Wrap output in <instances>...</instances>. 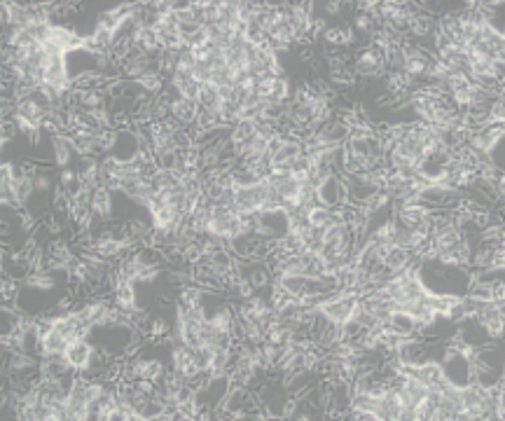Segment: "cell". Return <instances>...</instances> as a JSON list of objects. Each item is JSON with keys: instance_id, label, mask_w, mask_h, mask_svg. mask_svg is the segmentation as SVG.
<instances>
[{"instance_id": "6da1fadb", "label": "cell", "mask_w": 505, "mask_h": 421, "mask_svg": "<svg viewBox=\"0 0 505 421\" xmlns=\"http://www.w3.org/2000/svg\"><path fill=\"white\" fill-rule=\"evenodd\" d=\"M354 70L358 77H384L389 73V66H386V49L377 47V45H365V47H356L354 49Z\"/></svg>"}, {"instance_id": "7a4b0ae2", "label": "cell", "mask_w": 505, "mask_h": 421, "mask_svg": "<svg viewBox=\"0 0 505 421\" xmlns=\"http://www.w3.org/2000/svg\"><path fill=\"white\" fill-rule=\"evenodd\" d=\"M503 133H505L503 124H487V126H480V129L470 131V136L466 140L468 152L470 154H491L496 150V145L503 143Z\"/></svg>"}, {"instance_id": "3957f363", "label": "cell", "mask_w": 505, "mask_h": 421, "mask_svg": "<svg viewBox=\"0 0 505 421\" xmlns=\"http://www.w3.org/2000/svg\"><path fill=\"white\" fill-rule=\"evenodd\" d=\"M255 96L260 101L271 103V105H285L292 96V87L290 80L285 75H274V77H264V80L257 82Z\"/></svg>"}, {"instance_id": "277c9868", "label": "cell", "mask_w": 505, "mask_h": 421, "mask_svg": "<svg viewBox=\"0 0 505 421\" xmlns=\"http://www.w3.org/2000/svg\"><path fill=\"white\" fill-rule=\"evenodd\" d=\"M396 220L405 227L419 229L431 234L433 229V220H431V208L421 201H412V203H403V206H396Z\"/></svg>"}, {"instance_id": "5b68a950", "label": "cell", "mask_w": 505, "mask_h": 421, "mask_svg": "<svg viewBox=\"0 0 505 421\" xmlns=\"http://www.w3.org/2000/svg\"><path fill=\"white\" fill-rule=\"evenodd\" d=\"M316 201L328 208H339L346 203V182H344L342 173L328 175V178L316 187Z\"/></svg>"}, {"instance_id": "8992f818", "label": "cell", "mask_w": 505, "mask_h": 421, "mask_svg": "<svg viewBox=\"0 0 505 421\" xmlns=\"http://www.w3.org/2000/svg\"><path fill=\"white\" fill-rule=\"evenodd\" d=\"M49 145H52L54 164L59 168H75L73 166L75 159H82L80 154H77L68 133H56V136H49Z\"/></svg>"}, {"instance_id": "52a82bcc", "label": "cell", "mask_w": 505, "mask_h": 421, "mask_svg": "<svg viewBox=\"0 0 505 421\" xmlns=\"http://www.w3.org/2000/svg\"><path fill=\"white\" fill-rule=\"evenodd\" d=\"M168 117L182 129H196V117H199V105L194 98H178L168 105Z\"/></svg>"}, {"instance_id": "ba28073f", "label": "cell", "mask_w": 505, "mask_h": 421, "mask_svg": "<svg viewBox=\"0 0 505 421\" xmlns=\"http://www.w3.org/2000/svg\"><path fill=\"white\" fill-rule=\"evenodd\" d=\"M94 351H96V344L91 340H75L68 344V349L63 356H66V361L70 363V368L75 372H87Z\"/></svg>"}, {"instance_id": "9c48e42d", "label": "cell", "mask_w": 505, "mask_h": 421, "mask_svg": "<svg viewBox=\"0 0 505 421\" xmlns=\"http://www.w3.org/2000/svg\"><path fill=\"white\" fill-rule=\"evenodd\" d=\"M131 40H133V49L140 52V54L159 56L161 52H164L157 28H136V33H133Z\"/></svg>"}, {"instance_id": "30bf717a", "label": "cell", "mask_w": 505, "mask_h": 421, "mask_svg": "<svg viewBox=\"0 0 505 421\" xmlns=\"http://www.w3.org/2000/svg\"><path fill=\"white\" fill-rule=\"evenodd\" d=\"M112 302H115L117 309H122V312H131V309L138 307V293H136V286L131 283V281H124V279H115V288H112Z\"/></svg>"}, {"instance_id": "8fae6325", "label": "cell", "mask_w": 505, "mask_h": 421, "mask_svg": "<svg viewBox=\"0 0 505 421\" xmlns=\"http://www.w3.org/2000/svg\"><path fill=\"white\" fill-rule=\"evenodd\" d=\"M91 206L98 220H112L115 218V192L110 187H96L94 196H91Z\"/></svg>"}, {"instance_id": "7c38bea8", "label": "cell", "mask_w": 505, "mask_h": 421, "mask_svg": "<svg viewBox=\"0 0 505 421\" xmlns=\"http://www.w3.org/2000/svg\"><path fill=\"white\" fill-rule=\"evenodd\" d=\"M393 333H398L400 337H414L417 335V319L407 312H400V309H393V314L389 316V323H386Z\"/></svg>"}, {"instance_id": "4fadbf2b", "label": "cell", "mask_w": 505, "mask_h": 421, "mask_svg": "<svg viewBox=\"0 0 505 421\" xmlns=\"http://www.w3.org/2000/svg\"><path fill=\"white\" fill-rule=\"evenodd\" d=\"M196 105H199V110H222L220 87L213 82H203L199 94H196Z\"/></svg>"}, {"instance_id": "5bb4252c", "label": "cell", "mask_w": 505, "mask_h": 421, "mask_svg": "<svg viewBox=\"0 0 505 421\" xmlns=\"http://www.w3.org/2000/svg\"><path fill=\"white\" fill-rule=\"evenodd\" d=\"M257 133V122L255 119H236L234 124L229 126V140L231 145L238 147L243 143H248V140Z\"/></svg>"}, {"instance_id": "9a60e30c", "label": "cell", "mask_w": 505, "mask_h": 421, "mask_svg": "<svg viewBox=\"0 0 505 421\" xmlns=\"http://www.w3.org/2000/svg\"><path fill=\"white\" fill-rule=\"evenodd\" d=\"M168 82H171L173 87L180 91L182 98H194V101H196V94H199L201 84L196 82L194 73H182V70H175L173 77Z\"/></svg>"}, {"instance_id": "2e32d148", "label": "cell", "mask_w": 505, "mask_h": 421, "mask_svg": "<svg viewBox=\"0 0 505 421\" xmlns=\"http://www.w3.org/2000/svg\"><path fill=\"white\" fill-rule=\"evenodd\" d=\"M136 84L145 91L147 96H159L161 91H164V87H166V77L161 75L159 70H150V73L140 75L136 80Z\"/></svg>"}, {"instance_id": "e0dca14e", "label": "cell", "mask_w": 505, "mask_h": 421, "mask_svg": "<svg viewBox=\"0 0 505 421\" xmlns=\"http://www.w3.org/2000/svg\"><path fill=\"white\" fill-rule=\"evenodd\" d=\"M379 26V19H377V14L375 12H356V17H354V31L358 33H363V35H370L375 33V28Z\"/></svg>"}, {"instance_id": "ac0fdd59", "label": "cell", "mask_w": 505, "mask_h": 421, "mask_svg": "<svg viewBox=\"0 0 505 421\" xmlns=\"http://www.w3.org/2000/svg\"><path fill=\"white\" fill-rule=\"evenodd\" d=\"M330 84H335V87H346V89H354L358 84V75L354 68H337V70H330Z\"/></svg>"}, {"instance_id": "d6986e66", "label": "cell", "mask_w": 505, "mask_h": 421, "mask_svg": "<svg viewBox=\"0 0 505 421\" xmlns=\"http://www.w3.org/2000/svg\"><path fill=\"white\" fill-rule=\"evenodd\" d=\"M33 182H35V194H49L52 196V189H54V182H52V175H49L47 171H40L33 175Z\"/></svg>"}, {"instance_id": "ffe728a7", "label": "cell", "mask_w": 505, "mask_h": 421, "mask_svg": "<svg viewBox=\"0 0 505 421\" xmlns=\"http://www.w3.org/2000/svg\"><path fill=\"white\" fill-rule=\"evenodd\" d=\"M489 122L491 124H503L505 122V103L503 96H496L489 105Z\"/></svg>"}, {"instance_id": "44dd1931", "label": "cell", "mask_w": 505, "mask_h": 421, "mask_svg": "<svg viewBox=\"0 0 505 421\" xmlns=\"http://www.w3.org/2000/svg\"><path fill=\"white\" fill-rule=\"evenodd\" d=\"M17 136H21L17 122H14V119H3V138H0V145L7 147V143H12Z\"/></svg>"}, {"instance_id": "7402d4cb", "label": "cell", "mask_w": 505, "mask_h": 421, "mask_svg": "<svg viewBox=\"0 0 505 421\" xmlns=\"http://www.w3.org/2000/svg\"><path fill=\"white\" fill-rule=\"evenodd\" d=\"M489 300L494 302V305L503 307V302H505V283L503 281H496V283L489 286Z\"/></svg>"}, {"instance_id": "603a6c76", "label": "cell", "mask_w": 505, "mask_h": 421, "mask_svg": "<svg viewBox=\"0 0 505 421\" xmlns=\"http://www.w3.org/2000/svg\"><path fill=\"white\" fill-rule=\"evenodd\" d=\"M344 10H346V3H342V0H328V3L323 5V12H325L328 17H339Z\"/></svg>"}]
</instances>
